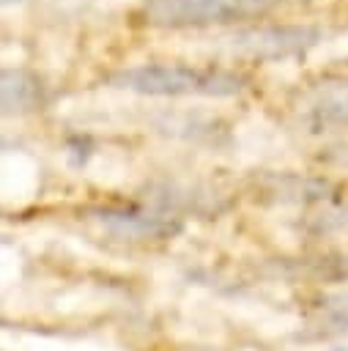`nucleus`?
I'll return each mask as SVG.
<instances>
[{"mask_svg": "<svg viewBox=\"0 0 348 351\" xmlns=\"http://www.w3.org/2000/svg\"><path fill=\"white\" fill-rule=\"evenodd\" d=\"M3 3H5V5H11V3H19V0H3Z\"/></svg>", "mask_w": 348, "mask_h": 351, "instance_id": "9", "label": "nucleus"}, {"mask_svg": "<svg viewBox=\"0 0 348 351\" xmlns=\"http://www.w3.org/2000/svg\"><path fill=\"white\" fill-rule=\"evenodd\" d=\"M0 90H3V110L5 115L11 112H27L38 104V80L25 71V69H3V80H0Z\"/></svg>", "mask_w": 348, "mask_h": 351, "instance_id": "4", "label": "nucleus"}, {"mask_svg": "<svg viewBox=\"0 0 348 351\" xmlns=\"http://www.w3.org/2000/svg\"><path fill=\"white\" fill-rule=\"evenodd\" d=\"M318 41V30L307 25H258L236 30L227 38H219L230 55L252 60H279L310 49Z\"/></svg>", "mask_w": 348, "mask_h": 351, "instance_id": "3", "label": "nucleus"}, {"mask_svg": "<svg viewBox=\"0 0 348 351\" xmlns=\"http://www.w3.org/2000/svg\"><path fill=\"white\" fill-rule=\"evenodd\" d=\"M332 351H348V346H337V348H332Z\"/></svg>", "mask_w": 348, "mask_h": 351, "instance_id": "8", "label": "nucleus"}, {"mask_svg": "<svg viewBox=\"0 0 348 351\" xmlns=\"http://www.w3.org/2000/svg\"><path fill=\"white\" fill-rule=\"evenodd\" d=\"M266 0H145L140 19L148 27L186 30L208 25H230L266 11Z\"/></svg>", "mask_w": 348, "mask_h": 351, "instance_id": "2", "label": "nucleus"}, {"mask_svg": "<svg viewBox=\"0 0 348 351\" xmlns=\"http://www.w3.org/2000/svg\"><path fill=\"white\" fill-rule=\"evenodd\" d=\"M110 85L140 96H233L244 88V80L222 69L145 63L118 69L110 77Z\"/></svg>", "mask_w": 348, "mask_h": 351, "instance_id": "1", "label": "nucleus"}, {"mask_svg": "<svg viewBox=\"0 0 348 351\" xmlns=\"http://www.w3.org/2000/svg\"><path fill=\"white\" fill-rule=\"evenodd\" d=\"M99 219L107 225H118L121 233L126 236H159L167 230V225L159 217H142L137 211H118V208H101Z\"/></svg>", "mask_w": 348, "mask_h": 351, "instance_id": "5", "label": "nucleus"}, {"mask_svg": "<svg viewBox=\"0 0 348 351\" xmlns=\"http://www.w3.org/2000/svg\"><path fill=\"white\" fill-rule=\"evenodd\" d=\"M326 326L332 332H348V304H343L334 313H329L326 315Z\"/></svg>", "mask_w": 348, "mask_h": 351, "instance_id": "7", "label": "nucleus"}, {"mask_svg": "<svg viewBox=\"0 0 348 351\" xmlns=\"http://www.w3.org/2000/svg\"><path fill=\"white\" fill-rule=\"evenodd\" d=\"M315 115L323 118V123L348 126V82L326 88V93H321V99L315 101Z\"/></svg>", "mask_w": 348, "mask_h": 351, "instance_id": "6", "label": "nucleus"}]
</instances>
